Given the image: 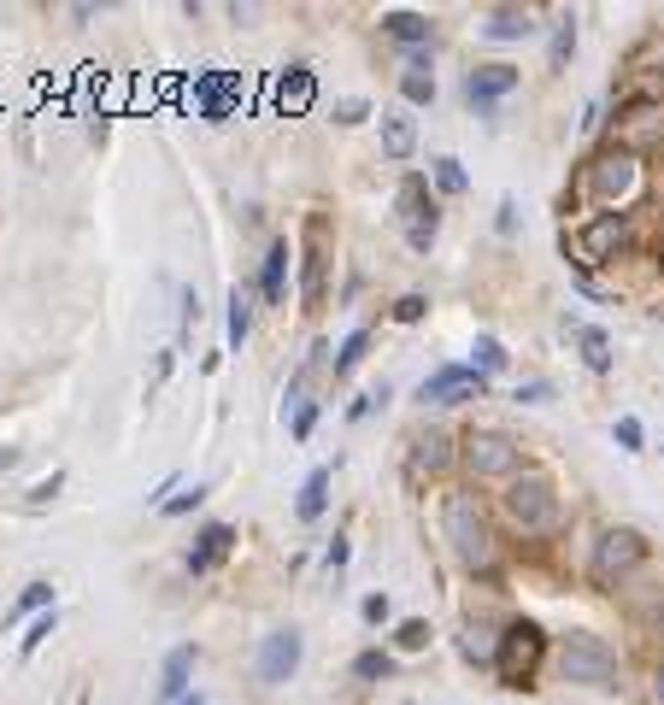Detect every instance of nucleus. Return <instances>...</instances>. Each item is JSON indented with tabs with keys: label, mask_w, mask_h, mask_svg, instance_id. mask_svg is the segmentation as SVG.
<instances>
[{
	"label": "nucleus",
	"mask_w": 664,
	"mask_h": 705,
	"mask_svg": "<svg viewBox=\"0 0 664 705\" xmlns=\"http://www.w3.org/2000/svg\"><path fill=\"white\" fill-rule=\"evenodd\" d=\"M565 336L576 341V352H583V365L606 377V370H612V336H606V329H599V324H576V318H565Z\"/></svg>",
	"instance_id": "4be33fe9"
},
{
	"label": "nucleus",
	"mask_w": 664,
	"mask_h": 705,
	"mask_svg": "<svg viewBox=\"0 0 664 705\" xmlns=\"http://www.w3.org/2000/svg\"><path fill=\"white\" fill-rule=\"evenodd\" d=\"M59 488H66V470L41 476V483H36V488L24 494V506H30V512H41V506H53V500H59Z\"/></svg>",
	"instance_id": "4c0bfd02"
},
{
	"label": "nucleus",
	"mask_w": 664,
	"mask_h": 705,
	"mask_svg": "<svg viewBox=\"0 0 664 705\" xmlns=\"http://www.w3.org/2000/svg\"><path fill=\"white\" fill-rule=\"evenodd\" d=\"M470 365L483 370V377H494V370H506V347H501V336H488V329H483V336L470 341Z\"/></svg>",
	"instance_id": "f704fd0d"
},
{
	"label": "nucleus",
	"mask_w": 664,
	"mask_h": 705,
	"mask_svg": "<svg viewBox=\"0 0 664 705\" xmlns=\"http://www.w3.org/2000/svg\"><path fill=\"white\" fill-rule=\"evenodd\" d=\"M18 465V447H0V470H12Z\"/></svg>",
	"instance_id": "3c124183"
},
{
	"label": "nucleus",
	"mask_w": 664,
	"mask_h": 705,
	"mask_svg": "<svg viewBox=\"0 0 664 705\" xmlns=\"http://www.w3.org/2000/svg\"><path fill=\"white\" fill-rule=\"evenodd\" d=\"M254 295H259V282H236L230 288V312H224V341H230V352H241L247 341V329H254Z\"/></svg>",
	"instance_id": "412c9836"
},
{
	"label": "nucleus",
	"mask_w": 664,
	"mask_h": 705,
	"mask_svg": "<svg viewBox=\"0 0 664 705\" xmlns=\"http://www.w3.org/2000/svg\"><path fill=\"white\" fill-rule=\"evenodd\" d=\"M647 565V535L630 529V524H612V529H599L594 535V547H588V583L594 588H624L630 576Z\"/></svg>",
	"instance_id": "0eeeda50"
},
{
	"label": "nucleus",
	"mask_w": 664,
	"mask_h": 705,
	"mask_svg": "<svg viewBox=\"0 0 664 705\" xmlns=\"http://www.w3.org/2000/svg\"><path fill=\"white\" fill-rule=\"evenodd\" d=\"M370 118V100L365 95H341L336 100V123H347V130H353V123H365Z\"/></svg>",
	"instance_id": "ea45409f"
},
{
	"label": "nucleus",
	"mask_w": 664,
	"mask_h": 705,
	"mask_svg": "<svg viewBox=\"0 0 664 705\" xmlns=\"http://www.w3.org/2000/svg\"><path fill=\"white\" fill-rule=\"evenodd\" d=\"M277 100H283V112H306L318 100V77H313V66H288L283 71V82H277Z\"/></svg>",
	"instance_id": "bb28decb"
},
{
	"label": "nucleus",
	"mask_w": 664,
	"mask_h": 705,
	"mask_svg": "<svg viewBox=\"0 0 664 705\" xmlns=\"http://www.w3.org/2000/svg\"><path fill=\"white\" fill-rule=\"evenodd\" d=\"M653 705H664V665H653Z\"/></svg>",
	"instance_id": "8fccbe9b"
},
{
	"label": "nucleus",
	"mask_w": 664,
	"mask_h": 705,
	"mask_svg": "<svg viewBox=\"0 0 664 705\" xmlns=\"http://www.w3.org/2000/svg\"><path fill=\"white\" fill-rule=\"evenodd\" d=\"M388 612H394L388 594H365V599H359V617H365V624H388Z\"/></svg>",
	"instance_id": "c03bdc74"
},
{
	"label": "nucleus",
	"mask_w": 664,
	"mask_h": 705,
	"mask_svg": "<svg viewBox=\"0 0 664 705\" xmlns=\"http://www.w3.org/2000/svg\"><path fill=\"white\" fill-rule=\"evenodd\" d=\"M41 612H53V583H24V594H18L12 612H7V629L18 617H41Z\"/></svg>",
	"instance_id": "c85d7f7f"
},
{
	"label": "nucleus",
	"mask_w": 664,
	"mask_h": 705,
	"mask_svg": "<svg viewBox=\"0 0 664 705\" xmlns=\"http://www.w3.org/2000/svg\"><path fill=\"white\" fill-rule=\"evenodd\" d=\"M429 189L442 195V200H459L465 189H470V177H465V165L453 159V153H435L429 159Z\"/></svg>",
	"instance_id": "cd10ccee"
},
{
	"label": "nucleus",
	"mask_w": 664,
	"mask_h": 705,
	"mask_svg": "<svg viewBox=\"0 0 664 705\" xmlns=\"http://www.w3.org/2000/svg\"><path fill=\"white\" fill-rule=\"evenodd\" d=\"M383 153H388L394 165H406L412 153H418V118H412V107L383 112Z\"/></svg>",
	"instance_id": "6ab92c4d"
},
{
	"label": "nucleus",
	"mask_w": 664,
	"mask_h": 705,
	"mask_svg": "<svg viewBox=\"0 0 664 705\" xmlns=\"http://www.w3.org/2000/svg\"><path fill=\"white\" fill-rule=\"evenodd\" d=\"M429 641H435L429 617H400V624H394V647H400V653H424Z\"/></svg>",
	"instance_id": "72a5a7b5"
},
{
	"label": "nucleus",
	"mask_w": 664,
	"mask_h": 705,
	"mask_svg": "<svg viewBox=\"0 0 664 705\" xmlns=\"http://www.w3.org/2000/svg\"><path fill=\"white\" fill-rule=\"evenodd\" d=\"M195 665H200V647H195V641H182V647L165 653V665H159V699H171V705H177L182 694H189Z\"/></svg>",
	"instance_id": "a211bd4d"
},
{
	"label": "nucleus",
	"mask_w": 664,
	"mask_h": 705,
	"mask_svg": "<svg viewBox=\"0 0 664 705\" xmlns=\"http://www.w3.org/2000/svg\"><path fill=\"white\" fill-rule=\"evenodd\" d=\"M612 435H617V447H624V453H641V441H647L641 418H617V424H612Z\"/></svg>",
	"instance_id": "a19ab883"
},
{
	"label": "nucleus",
	"mask_w": 664,
	"mask_h": 705,
	"mask_svg": "<svg viewBox=\"0 0 664 705\" xmlns=\"http://www.w3.org/2000/svg\"><path fill=\"white\" fill-rule=\"evenodd\" d=\"M571 59H576V18L565 12V18L553 24V41H547V66H553V71H565Z\"/></svg>",
	"instance_id": "c756f323"
},
{
	"label": "nucleus",
	"mask_w": 664,
	"mask_h": 705,
	"mask_svg": "<svg viewBox=\"0 0 664 705\" xmlns=\"http://www.w3.org/2000/svg\"><path fill=\"white\" fill-rule=\"evenodd\" d=\"M576 195H583L594 212H624V206L641 195V153L617 148V141L594 148L588 165L576 171Z\"/></svg>",
	"instance_id": "7ed1b4c3"
},
{
	"label": "nucleus",
	"mask_w": 664,
	"mask_h": 705,
	"mask_svg": "<svg viewBox=\"0 0 664 705\" xmlns=\"http://www.w3.org/2000/svg\"><path fill=\"white\" fill-rule=\"evenodd\" d=\"M635 236V212H588L576 230H565V254H576V271H594V265L630 259Z\"/></svg>",
	"instance_id": "39448f33"
},
{
	"label": "nucleus",
	"mask_w": 664,
	"mask_h": 705,
	"mask_svg": "<svg viewBox=\"0 0 664 705\" xmlns=\"http://www.w3.org/2000/svg\"><path fill=\"white\" fill-rule=\"evenodd\" d=\"M453 465H459V441H453L442 424H429L406 441V476L412 483H442Z\"/></svg>",
	"instance_id": "9b49d317"
},
{
	"label": "nucleus",
	"mask_w": 664,
	"mask_h": 705,
	"mask_svg": "<svg viewBox=\"0 0 664 705\" xmlns=\"http://www.w3.org/2000/svg\"><path fill=\"white\" fill-rule=\"evenodd\" d=\"M517 89V66H506V59H494V66H476L465 77V100L476 107V118H494V107Z\"/></svg>",
	"instance_id": "2eb2a0df"
},
{
	"label": "nucleus",
	"mask_w": 664,
	"mask_h": 705,
	"mask_svg": "<svg viewBox=\"0 0 664 705\" xmlns=\"http://www.w3.org/2000/svg\"><path fill=\"white\" fill-rule=\"evenodd\" d=\"M400 230H406V247L412 254H429L435 247V236H442V206H435V189H429V177H418L412 171L406 182H400Z\"/></svg>",
	"instance_id": "1a4fd4ad"
},
{
	"label": "nucleus",
	"mask_w": 664,
	"mask_h": 705,
	"mask_svg": "<svg viewBox=\"0 0 664 705\" xmlns=\"http://www.w3.org/2000/svg\"><path fill=\"white\" fill-rule=\"evenodd\" d=\"M653 629L664 635V599H658V612H653Z\"/></svg>",
	"instance_id": "603ef678"
},
{
	"label": "nucleus",
	"mask_w": 664,
	"mask_h": 705,
	"mask_svg": "<svg viewBox=\"0 0 664 705\" xmlns=\"http://www.w3.org/2000/svg\"><path fill=\"white\" fill-rule=\"evenodd\" d=\"M300 658H306V635L288 624V629H271L259 641V658H254V676L265 682V688H283V682H295L300 671Z\"/></svg>",
	"instance_id": "f8f14e48"
},
{
	"label": "nucleus",
	"mask_w": 664,
	"mask_h": 705,
	"mask_svg": "<svg viewBox=\"0 0 664 705\" xmlns=\"http://www.w3.org/2000/svg\"><path fill=\"white\" fill-rule=\"evenodd\" d=\"M524 465H529L524 447H517L506 429H470V435H459V470L470 476V483H512Z\"/></svg>",
	"instance_id": "6e6552de"
},
{
	"label": "nucleus",
	"mask_w": 664,
	"mask_h": 705,
	"mask_svg": "<svg viewBox=\"0 0 664 705\" xmlns=\"http://www.w3.org/2000/svg\"><path fill=\"white\" fill-rule=\"evenodd\" d=\"M313 424H318V400H300L295 411H288V435H295V441H306Z\"/></svg>",
	"instance_id": "58836bf2"
},
{
	"label": "nucleus",
	"mask_w": 664,
	"mask_h": 705,
	"mask_svg": "<svg viewBox=\"0 0 664 705\" xmlns=\"http://www.w3.org/2000/svg\"><path fill=\"white\" fill-rule=\"evenodd\" d=\"M617 148H630L641 159L664 148V100H635L630 118H617Z\"/></svg>",
	"instance_id": "4468645a"
},
{
	"label": "nucleus",
	"mask_w": 664,
	"mask_h": 705,
	"mask_svg": "<svg viewBox=\"0 0 664 705\" xmlns=\"http://www.w3.org/2000/svg\"><path fill=\"white\" fill-rule=\"evenodd\" d=\"M329 300V218L313 212L306 218V241H300V306L324 312Z\"/></svg>",
	"instance_id": "9d476101"
},
{
	"label": "nucleus",
	"mask_w": 664,
	"mask_h": 705,
	"mask_svg": "<svg viewBox=\"0 0 664 705\" xmlns=\"http://www.w3.org/2000/svg\"><path fill=\"white\" fill-rule=\"evenodd\" d=\"M400 100H406V107H429V100H435V71H429V48L406 59V71H400Z\"/></svg>",
	"instance_id": "a878e982"
},
{
	"label": "nucleus",
	"mask_w": 664,
	"mask_h": 705,
	"mask_svg": "<svg viewBox=\"0 0 664 705\" xmlns=\"http://www.w3.org/2000/svg\"><path fill=\"white\" fill-rule=\"evenodd\" d=\"M377 400H388V388H365L359 400L347 406V418H353V424H359V418H370V411H377Z\"/></svg>",
	"instance_id": "a18cd8bd"
},
{
	"label": "nucleus",
	"mask_w": 664,
	"mask_h": 705,
	"mask_svg": "<svg viewBox=\"0 0 664 705\" xmlns=\"http://www.w3.org/2000/svg\"><path fill=\"white\" fill-rule=\"evenodd\" d=\"M494 641L501 635H488V624H465L459 629V653L470 658V665H494Z\"/></svg>",
	"instance_id": "7c9ffc66"
},
{
	"label": "nucleus",
	"mask_w": 664,
	"mask_h": 705,
	"mask_svg": "<svg viewBox=\"0 0 664 705\" xmlns=\"http://www.w3.org/2000/svg\"><path fill=\"white\" fill-rule=\"evenodd\" d=\"M347 565V535H336V542L324 547V570H341Z\"/></svg>",
	"instance_id": "49530a36"
},
{
	"label": "nucleus",
	"mask_w": 664,
	"mask_h": 705,
	"mask_svg": "<svg viewBox=\"0 0 664 705\" xmlns=\"http://www.w3.org/2000/svg\"><path fill=\"white\" fill-rule=\"evenodd\" d=\"M195 324H200V300H195V288H189V295H182V336H189Z\"/></svg>",
	"instance_id": "de8ad7c7"
},
{
	"label": "nucleus",
	"mask_w": 664,
	"mask_h": 705,
	"mask_svg": "<svg viewBox=\"0 0 664 705\" xmlns=\"http://www.w3.org/2000/svg\"><path fill=\"white\" fill-rule=\"evenodd\" d=\"M442 542L470 576H483V583L501 576V535H494L488 512L476 506L470 488H447L442 494Z\"/></svg>",
	"instance_id": "f257e3e1"
},
{
	"label": "nucleus",
	"mask_w": 664,
	"mask_h": 705,
	"mask_svg": "<svg viewBox=\"0 0 664 705\" xmlns=\"http://www.w3.org/2000/svg\"><path fill=\"white\" fill-rule=\"evenodd\" d=\"M365 347H370V329H353V336L341 341V352H336V377H353V370H359Z\"/></svg>",
	"instance_id": "c9c22d12"
},
{
	"label": "nucleus",
	"mask_w": 664,
	"mask_h": 705,
	"mask_svg": "<svg viewBox=\"0 0 664 705\" xmlns=\"http://www.w3.org/2000/svg\"><path fill=\"white\" fill-rule=\"evenodd\" d=\"M483 36L488 41H529L535 36V12L529 7H488L483 12Z\"/></svg>",
	"instance_id": "5701e85b"
},
{
	"label": "nucleus",
	"mask_w": 664,
	"mask_h": 705,
	"mask_svg": "<svg viewBox=\"0 0 664 705\" xmlns=\"http://www.w3.org/2000/svg\"><path fill=\"white\" fill-rule=\"evenodd\" d=\"M394 676V653L388 647H365L353 658V682H388Z\"/></svg>",
	"instance_id": "2f4dec72"
},
{
	"label": "nucleus",
	"mask_w": 664,
	"mask_h": 705,
	"mask_svg": "<svg viewBox=\"0 0 664 705\" xmlns=\"http://www.w3.org/2000/svg\"><path fill=\"white\" fill-rule=\"evenodd\" d=\"M200 500H206V483H195V488H177L171 500L159 506V517H189V512H195Z\"/></svg>",
	"instance_id": "e433bc0d"
},
{
	"label": "nucleus",
	"mask_w": 664,
	"mask_h": 705,
	"mask_svg": "<svg viewBox=\"0 0 664 705\" xmlns=\"http://www.w3.org/2000/svg\"><path fill=\"white\" fill-rule=\"evenodd\" d=\"M517 400H524V406H547V400H553V383H547V377L517 383Z\"/></svg>",
	"instance_id": "37998d69"
},
{
	"label": "nucleus",
	"mask_w": 664,
	"mask_h": 705,
	"mask_svg": "<svg viewBox=\"0 0 664 705\" xmlns=\"http://www.w3.org/2000/svg\"><path fill=\"white\" fill-rule=\"evenodd\" d=\"M553 671H558V682H576V688H617V653L606 647V635H594V629L558 635Z\"/></svg>",
	"instance_id": "423d86ee"
},
{
	"label": "nucleus",
	"mask_w": 664,
	"mask_h": 705,
	"mask_svg": "<svg viewBox=\"0 0 664 705\" xmlns=\"http://www.w3.org/2000/svg\"><path fill=\"white\" fill-rule=\"evenodd\" d=\"M483 394H488V377L476 365H442L418 383L424 406H465V400H483Z\"/></svg>",
	"instance_id": "ddd939ff"
},
{
	"label": "nucleus",
	"mask_w": 664,
	"mask_h": 705,
	"mask_svg": "<svg viewBox=\"0 0 664 705\" xmlns=\"http://www.w3.org/2000/svg\"><path fill=\"white\" fill-rule=\"evenodd\" d=\"M288 241H271V254H265V265H259V300L265 306H283V295H288Z\"/></svg>",
	"instance_id": "b1692460"
},
{
	"label": "nucleus",
	"mask_w": 664,
	"mask_h": 705,
	"mask_svg": "<svg viewBox=\"0 0 664 705\" xmlns=\"http://www.w3.org/2000/svg\"><path fill=\"white\" fill-rule=\"evenodd\" d=\"M177 705H206V694H182Z\"/></svg>",
	"instance_id": "864d4df0"
},
{
	"label": "nucleus",
	"mask_w": 664,
	"mask_h": 705,
	"mask_svg": "<svg viewBox=\"0 0 664 705\" xmlns=\"http://www.w3.org/2000/svg\"><path fill=\"white\" fill-rule=\"evenodd\" d=\"M494 224H501V236H512V230H517V200H512V195L501 200V218H494Z\"/></svg>",
	"instance_id": "09e8293b"
},
{
	"label": "nucleus",
	"mask_w": 664,
	"mask_h": 705,
	"mask_svg": "<svg viewBox=\"0 0 664 705\" xmlns=\"http://www.w3.org/2000/svg\"><path fill=\"white\" fill-rule=\"evenodd\" d=\"M547 658H553L547 629L529 624V617H517V624H506L501 641H494V682H501V688H512V694H529Z\"/></svg>",
	"instance_id": "20e7f679"
},
{
	"label": "nucleus",
	"mask_w": 664,
	"mask_h": 705,
	"mask_svg": "<svg viewBox=\"0 0 664 705\" xmlns=\"http://www.w3.org/2000/svg\"><path fill=\"white\" fill-rule=\"evenodd\" d=\"M329 483H336V470H329V465H318V470L300 483V494H295V517H300V524H318V517H324V506H329Z\"/></svg>",
	"instance_id": "393cba45"
},
{
	"label": "nucleus",
	"mask_w": 664,
	"mask_h": 705,
	"mask_svg": "<svg viewBox=\"0 0 664 705\" xmlns=\"http://www.w3.org/2000/svg\"><path fill=\"white\" fill-rule=\"evenodd\" d=\"M383 36H388V41H406L412 53H424L429 36H435V24H429L424 12H412V7H388V12H383Z\"/></svg>",
	"instance_id": "aec40b11"
},
{
	"label": "nucleus",
	"mask_w": 664,
	"mask_h": 705,
	"mask_svg": "<svg viewBox=\"0 0 664 705\" xmlns=\"http://www.w3.org/2000/svg\"><path fill=\"white\" fill-rule=\"evenodd\" d=\"M424 312H429L424 295H400V300H394V324H424Z\"/></svg>",
	"instance_id": "79ce46f5"
},
{
	"label": "nucleus",
	"mask_w": 664,
	"mask_h": 705,
	"mask_svg": "<svg viewBox=\"0 0 664 705\" xmlns=\"http://www.w3.org/2000/svg\"><path fill=\"white\" fill-rule=\"evenodd\" d=\"M247 100V89L230 77V71H206V77H195V107H200V118L206 123H224V118H236V107Z\"/></svg>",
	"instance_id": "dca6fc26"
},
{
	"label": "nucleus",
	"mask_w": 664,
	"mask_h": 705,
	"mask_svg": "<svg viewBox=\"0 0 664 705\" xmlns=\"http://www.w3.org/2000/svg\"><path fill=\"white\" fill-rule=\"evenodd\" d=\"M53 629H59V606H53V612H41V617H30V629L18 635V653H24V658H36V653L53 641Z\"/></svg>",
	"instance_id": "473e14b6"
},
{
	"label": "nucleus",
	"mask_w": 664,
	"mask_h": 705,
	"mask_svg": "<svg viewBox=\"0 0 664 705\" xmlns=\"http://www.w3.org/2000/svg\"><path fill=\"white\" fill-rule=\"evenodd\" d=\"M501 517L512 535H524V542H542V535L558 529V517H565V500H558V483L542 470V465H524L501 483Z\"/></svg>",
	"instance_id": "f03ea898"
},
{
	"label": "nucleus",
	"mask_w": 664,
	"mask_h": 705,
	"mask_svg": "<svg viewBox=\"0 0 664 705\" xmlns=\"http://www.w3.org/2000/svg\"><path fill=\"white\" fill-rule=\"evenodd\" d=\"M230 553H236V529L230 524H206L195 535V547H189V576H212Z\"/></svg>",
	"instance_id": "f3484780"
}]
</instances>
